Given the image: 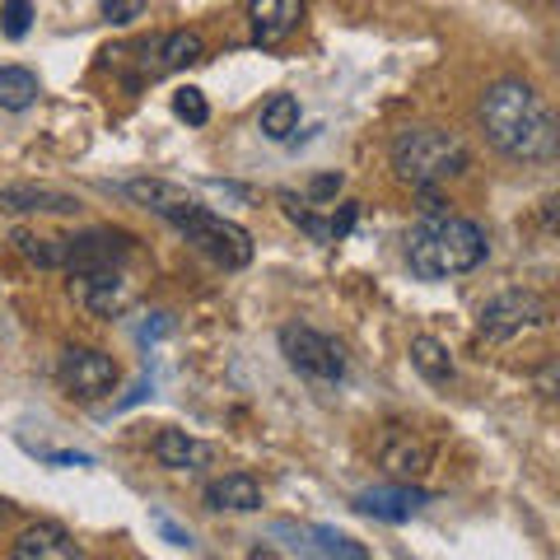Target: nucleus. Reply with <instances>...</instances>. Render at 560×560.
Here are the masks:
<instances>
[{"instance_id": "1", "label": "nucleus", "mask_w": 560, "mask_h": 560, "mask_svg": "<svg viewBox=\"0 0 560 560\" xmlns=\"http://www.w3.org/2000/svg\"><path fill=\"white\" fill-rule=\"evenodd\" d=\"M481 131L504 160L514 164H547L560 150L556 117L528 80H495L481 94Z\"/></svg>"}, {"instance_id": "2", "label": "nucleus", "mask_w": 560, "mask_h": 560, "mask_svg": "<svg viewBox=\"0 0 560 560\" xmlns=\"http://www.w3.org/2000/svg\"><path fill=\"white\" fill-rule=\"evenodd\" d=\"M490 253L486 230L477 220H463V215H425L420 224L407 230V261L420 280H448V276H467L477 271Z\"/></svg>"}, {"instance_id": "3", "label": "nucleus", "mask_w": 560, "mask_h": 560, "mask_svg": "<svg viewBox=\"0 0 560 560\" xmlns=\"http://www.w3.org/2000/svg\"><path fill=\"white\" fill-rule=\"evenodd\" d=\"M471 164L467 154V140L458 131H444V127H407L393 136V173L407 187H440L448 178H458V173Z\"/></svg>"}, {"instance_id": "4", "label": "nucleus", "mask_w": 560, "mask_h": 560, "mask_svg": "<svg viewBox=\"0 0 560 560\" xmlns=\"http://www.w3.org/2000/svg\"><path fill=\"white\" fill-rule=\"evenodd\" d=\"M173 230H183L187 243H197V248L224 271H238V267L253 261V234L243 230V224L215 215V210H206V206H191Z\"/></svg>"}, {"instance_id": "5", "label": "nucleus", "mask_w": 560, "mask_h": 560, "mask_svg": "<svg viewBox=\"0 0 560 560\" xmlns=\"http://www.w3.org/2000/svg\"><path fill=\"white\" fill-rule=\"evenodd\" d=\"M547 323H551V300H547V294H537V290H504V294H495V300L481 308L477 331L486 341H514V337H523V331H537Z\"/></svg>"}, {"instance_id": "6", "label": "nucleus", "mask_w": 560, "mask_h": 560, "mask_svg": "<svg viewBox=\"0 0 560 560\" xmlns=\"http://www.w3.org/2000/svg\"><path fill=\"white\" fill-rule=\"evenodd\" d=\"M280 350H285V360H290L304 378L337 383V378L346 374V355H341V346L331 341V337H323V331H313V327H300V323L280 327Z\"/></svg>"}, {"instance_id": "7", "label": "nucleus", "mask_w": 560, "mask_h": 560, "mask_svg": "<svg viewBox=\"0 0 560 560\" xmlns=\"http://www.w3.org/2000/svg\"><path fill=\"white\" fill-rule=\"evenodd\" d=\"M57 378L70 397L80 401H98L117 388V360L108 350H94V346H70L61 364H57Z\"/></svg>"}, {"instance_id": "8", "label": "nucleus", "mask_w": 560, "mask_h": 560, "mask_svg": "<svg viewBox=\"0 0 560 560\" xmlns=\"http://www.w3.org/2000/svg\"><path fill=\"white\" fill-rule=\"evenodd\" d=\"M70 294H75V304L84 313H94V318H121V313L136 304V285L121 276V267L70 276Z\"/></svg>"}, {"instance_id": "9", "label": "nucleus", "mask_w": 560, "mask_h": 560, "mask_svg": "<svg viewBox=\"0 0 560 560\" xmlns=\"http://www.w3.org/2000/svg\"><path fill=\"white\" fill-rule=\"evenodd\" d=\"M131 253V238L127 234H113V230H90V234H70L61 238V267L70 276L80 271H103V267H121V257Z\"/></svg>"}, {"instance_id": "10", "label": "nucleus", "mask_w": 560, "mask_h": 560, "mask_svg": "<svg viewBox=\"0 0 560 560\" xmlns=\"http://www.w3.org/2000/svg\"><path fill=\"white\" fill-rule=\"evenodd\" d=\"M430 504V490L420 486H374V490H360L355 495V510L383 518V523H407L411 514H420Z\"/></svg>"}, {"instance_id": "11", "label": "nucleus", "mask_w": 560, "mask_h": 560, "mask_svg": "<svg viewBox=\"0 0 560 560\" xmlns=\"http://www.w3.org/2000/svg\"><path fill=\"white\" fill-rule=\"evenodd\" d=\"M304 20V0H248V24L257 47L285 43Z\"/></svg>"}, {"instance_id": "12", "label": "nucleus", "mask_w": 560, "mask_h": 560, "mask_svg": "<svg viewBox=\"0 0 560 560\" xmlns=\"http://www.w3.org/2000/svg\"><path fill=\"white\" fill-rule=\"evenodd\" d=\"M121 191H127L131 201H140L145 210H154V215H160V220H168V224H178L191 206H201V201L191 197L187 187H178V183H164V178H131V183L121 187Z\"/></svg>"}, {"instance_id": "13", "label": "nucleus", "mask_w": 560, "mask_h": 560, "mask_svg": "<svg viewBox=\"0 0 560 560\" xmlns=\"http://www.w3.org/2000/svg\"><path fill=\"white\" fill-rule=\"evenodd\" d=\"M14 560H84V556L61 523H33L14 541Z\"/></svg>"}, {"instance_id": "14", "label": "nucleus", "mask_w": 560, "mask_h": 560, "mask_svg": "<svg viewBox=\"0 0 560 560\" xmlns=\"http://www.w3.org/2000/svg\"><path fill=\"white\" fill-rule=\"evenodd\" d=\"M210 444H201V440H191L187 430H160L154 434V463L160 467H168V471H201V467H210Z\"/></svg>"}, {"instance_id": "15", "label": "nucleus", "mask_w": 560, "mask_h": 560, "mask_svg": "<svg viewBox=\"0 0 560 560\" xmlns=\"http://www.w3.org/2000/svg\"><path fill=\"white\" fill-rule=\"evenodd\" d=\"M378 458H383V467L393 471V477H401V481H416L420 471L430 467V444L425 440H416L411 430H393L388 440H383V448H378Z\"/></svg>"}, {"instance_id": "16", "label": "nucleus", "mask_w": 560, "mask_h": 560, "mask_svg": "<svg viewBox=\"0 0 560 560\" xmlns=\"http://www.w3.org/2000/svg\"><path fill=\"white\" fill-rule=\"evenodd\" d=\"M206 504L210 510H234V514H253L261 510V486L248 477V471H230V477L206 486Z\"/></svg>"}, {"instance_id": "17", "label": "nucleus", "mask_w": 560, "mask_h": 560, "mask_svg": "<svg viewBox=\"0 0 560 560\" xmlns=\"http://www.w3.org/2000/svg\"><path fill=\"white\" fill-rule=\"evenodd\" d=\"M206 57V43H201V33L197 28H178V33H168V38H160V47H154V61H145L150 75H168V70H183L191 61H201Z\"/></svg>"}, {"instance_id": "18", "label": "nucleus", "mask_w": 560, "mask_h": 560, "mask_svg": "<svg viewBox=\"0 0 560 560\" xmlns=\"http://www.w3.org/2000/svg\"><path fill=\"white\" fill-rule=\"evenodd\" d=\"M5 210H51V215H70V210H80L75 197H66V191H51V187H10L0 191V215Z\"/></svg>"}, {"instance_id": "19", "label": "nucleus", "mask_w": 560, "mask_h": 560, "mask_svg": "<svg viewBox=\"0 0 560 560\" xmlns=\"http://www.w3.org/2000/svg\"><path fill=\"white\" fill-rule=\"evenodd\" d=\"M43 84L28 66H0V108L5 113H28L38 103Z\"/></svg>"}, {"instance_id": "20", "label": "nucleus", "mask_w": 560, "mask_h": 560, "mask_svg": "<svg viewBox=\"0 0 560 560\" xmlns=\"http://www.w3.org/2000/svg\"><path fill=\"white\" fill-rule=\"evenodd\" d=\"M300 131V98L294 94H271L261 108V136L267 140H290Z\"/></svg>"}, {"instance_id": "21", "label": "nucleus", "mask_w": 560, "mask_h": 560, "mask_svg": "<svg viewBox=\"0 0 560 560\" xmlns=\"http://www.w3.org/2000/svg\"><path fill=\"white\" fill-rule=\"evenodd\" d=\"M411 364H416V370L425 374L430 383H453V355H448L444 341L416 337V341H411Z\"/></svg>"}, {"instance_id": "22", "label": "nucleus", "mask_w": 560, "mask_h": 560, "mask_svg": "<svg viewBox=\"0 0 560 560\" xmlns=\"http://www.w3.org/2000/svg\"><path fill=\"white\" fill-rule=\"evenodd\" d=\"M308 537H313V547H318L327 560H370V551H364L360 541H350L337 528H308Z\"/></svg>"}, {"instance_id": "23", "label": "nucleus", "mask_w": 560, "mask_h": 560, "mask_svg": "<svg viewBox=\"0 0 560 560\" xmlns=\"http://www.w3.org/2000/svg\"><path fill=\"white\" fill-rule=\"evenodd\" d=\"M173 113H178L187 127H206V121H210V103H206L201 90H191V84H187V90L173 94Z\"/></svg>"}, {"instance_id": "24", "label": "nucleus", "mask_w": 560, "mask_h": 560, "mask_svg": "<svg viewBox=\"0 0 560 560\" xmlns=\"http://www.w3.org/2000/svg\"><path fill=\"white\" fill-rule=\"evenodd\" d=\"M28 24H33L28 0H5V5H0V28H5V38H24Z\"/></svg>"}, {"instance_id": "25", "label": "nucleus", "mask_w": 560, "mask_h": 560, "mask_svg": "<svg viewBox=\"0 0 560 560\" xmlns=\"http://www.w3.org/2000/svg\"><path fill=\"white\" fill-rule=\"evenodd\" d=\"M280 201H285V215L294 220V224H300V230H308L313 238H318V243H331V238H337V234H331V224L327 220H318V215H308V210H300V206H294L290 197H280Z\"/></svg>"}, {"instance_id": "26", "label": "nucleus", "mask_w": 560, "mask_h": 560, "mask_svg": "<svg viewBox=\"0 0 560 560\" xmlns=\"http://www.w3.org/2000/svg\"><path fill=\"white\" fill-rule=\"evenodd\" d=\"M140 14H145V0H103V20L117 24V28L136 24Z\"/></svg>"}, {"instance_id": "27", "label": "nucleus", "mask_w": 560, "mask_h": 560, "mask_svg": "<svg viewBox=\"0 0 560 560\" xmlns=\"http://www.w3.org/2000/svg\"><path fill=\"white\" fill-rule=\"evenodd\" d=\"M313 201H331L341 191V173H323V178H313Z\"/></svg>"}, {"instance_id": "28", "label": "nucleus", "mask_w": 560, "mask_h": 560, "mask_svg": "<svg viewBox=\"0 0 560 560\" xmlns=\"http://www.w3.org/2000/svg\"><path fill=\"white\" fill-rule=\"evenodd\" d=\"M164 331H173V318L168 313H154V323L140 327V341H154V337H164Z\"/></svg>"}, {"instance_id": "29", "label": "nucleus", "mask_w": 560, "mask_h": 560, "mask_svg": "<svg viewBox=\"0 0 560 560\" xmlns=\"http://www.w3.org/2000/svg\"><path fill=\"white\" fill-rule=\"evenodd\" d=\"M355 215H360V206H355V201L341 206V215H331V220H327V224H331V234H346L350 224H355Z\"/></svg>"}, {"instance_id": "30", "label": "nucleus", "mask_w": 560, "mask_h": 560, "mask_svg": "<svg viewBox=\"0 0 560 560\" xmlns=\"http://www.w3.org/2000/svg\"><path fill=\"white\" fill-rule=\"evenodd\" d=\"M160 533H164V537L173 541V547H191V537H187L183 528H173V523H168V518H160Z\"/></svg>"}, {"instance_id": "31", "label": "nucleus", "mask_w": 560, "mask_h": 560, "mask_svg": "<svg viewBox=\"0 0 560 560\" xmlns=\"http://www.w3.org/2000/svg\"><path fill=\"white\" fill-rule=\"evenodd\" d=\"M253 560H276V556H271L267 547H257V551H253Z\"/></svg>"}, {"instance_id": "32", "label": "nucleus", "mask_w": 560, "mask_h": 560, "mask_svg": "<svg viewBox=\"0 0 560 560\" xmlns=\"http://www.w3.org/2000/svg\"><path fill=\"white\" fill-rule=\"evenodd\" d=\"M0 518H5V500H0Z\"/></svg>"}]
</instances>
